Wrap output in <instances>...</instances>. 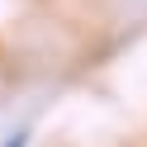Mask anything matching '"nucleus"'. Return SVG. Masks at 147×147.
Here are the masks:
<instances>
[{
  "mask_svg": "<svg viewBox=\"0 0 147 147\" xmlns=\"http://www.w3.org/2000/svg\"><path fill=\"white\" fill-rule=\"evenodd\" d=\"M5 147H24V138H14V142H5Z\"/></svg>",
  "mask_w": 147,
  "mask_h": 147,
  "instance_id": "f257e3e1",
  "label": "nucleus"
}]
</instances>
